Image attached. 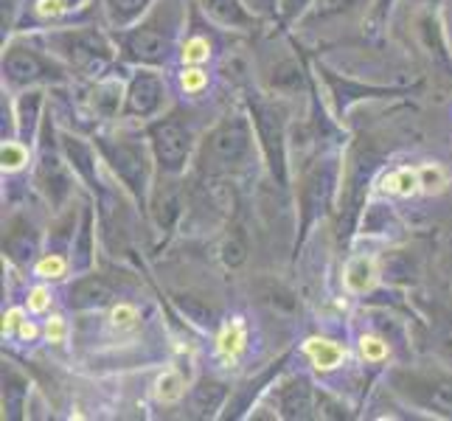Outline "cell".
<instances>
[{
  "label": "cell",
  "instance_id": "21",
  "mask_svg": "<svg viewBox=\"0 0 452 421\" xmlns=\"http://www.w3.org/2000/svg\"><path fill=\"white\" fill-rule=\"evenodd\" d=\"M177 306H180V309H183L191 320H197V323H205V320L211 317V309H208V306H203L197 298H177Z\"/></svg>",
  "mask_w": 452,
  "mask_h": 421
},
{
  "label": "cell",
  "instance_id": "27",
  "mask_svg": "<svg viewBox=\"0 0 452 421\" xmlns=\"http://www.w3.org/2000/svg\"><path fill=\"white\" fill-rule=\"evenodd\" d=\"M419 177H421V185H427V188L444 185V175H441V169H436V166H424V169L419 172Z\"/></svg>",
  "mask_w": 452,
  "mask_h": 421
},
{
  "label": "cell",
  "instance_id": "6",
  "mask_svg": "<svg viewBox=\"0 0 452 421\" xmlns=\"http://www.w3.org/2000/svg\"><path fill=\"white\" fill-rule=\"evenodd\" d=\"M127 48H129V54H132L135 60L161 62V60H166L169 40H166L161 31H155V28H141V31H135V34L129 37Z\"/></svg>",
  "mask_w": 452,
  "mask_h": 421
},
{
  "label": "cell",
  "instance_id": "1",
  "mask_svg": "<svg viewBox=\"0 0 452 421\" xmlns=\"http://www.w3.org/2000/svg\"><path fill=\"white\" fill-rule=\"evenodd\" d=\"M396 388L410 396L413 402L452 416V379L447 376H427V373H396Z\"/></svg>",
  "mask_w": 452,
  "mask_h": 421
},
{
  "label": "cell",
  "instance_id": "26",
  "mask_svg": "<svg viewBox=\"0 0 452 421\" xmlns=\"http://www.w3.org/2000/svg\"><path fill=\"white\" fill-rule=\"evenodd\" d=\"M362 354H365L368 360H382V357L388 354V349H385V343H380L377 337H362Z\"/></svg>",
  "mask_w": 452,
  "mask_h": 421
},
{
  "label": "cell",
  "instance_id": "15",
  "mask_svg": "<svg viewBox=\"0 0 452 421\" xmlns=\"http://www.w3.org/2000/svg\"><path fill=\"white\" fill-rule=\"evenodd\" d=\"M306 351H309V357L315 360V365L323 368V371L335 368V365L343 360V349L335 346V343H329V340H309Z\"/></svg>",
  "mask_w": 452,
  "mask_h": 421
},
{
  "label": "cell",
  "instance_id": "12",
  "mask_svg": "<svg viewBox=\"0 0 452 421\" xmlns=\"http://www.w3.org/2000/svg\"><path fill=\"white\" fill-rule=\"evenodd\" d=\"M96 57H107V45L96 34H76L70 40V60L76 62L79 67L93 65Z\"/></svg>",
  "mask_w": 452,
  "mask_h": 421
},
{
  "label": "cell",
  "instance_id": "31",
  "mask_svg": "<svg viewBox=\"0 0 452 421\" xmlns=\"http://www.w3.org/2000/svg\"><path fill=\"white\" fill-rule=\"evenodd\" d=\"M17 323H23V312H20V309H11V312L6 315V323H3V329L9 332V329H11V326H17Z\"/></svg>",
  "mask_w": 452,
  "mask_h": 421
},
{
  "label": "cell",
  "instance_id": "20",
  "mask_svg": "<svg viewBox=\"0 0 452 421\" xmlns=\"http://www.w3.org/2000/svg\"><path fill=\"white\" fill-rule=\"evenodd\" d=\"M149 0H110V6H113V14L124 23V20H132L144 6H146Z\"/></svg>",
  "mask_w": 452,
  "mask_h": 421
},
{
  "label": "cell",
  "instance_id": "10",
  "mask_svg": "<svg viewBox=\"0 0 452 421\" xmlns=\"http://www.w3.org/2000/svg\"><path fill=\"white\" fill-rule=\"evenodd\" d=\"M3 67H6L11 82H34V79H40L45 73V65L34 54H28V51H11L3 60Z\"/></svg>",
  "mask_w": 452,
  "mask_h": 421
},
{
  "label": "cell",
  "instance_id": "29",
  "mask_svg": "<svg viewBox=\"0 0 452 421\" xmlns=\"http://www.w3.org/2000/svg\"><path fill=\"white\" fill-rule=\"evenodd\" d=\"M28 306H31L34 312H43V309L48 306V292H45L43 287H37V290H31V298H28Z\"/></svg>",
  "mask_w": 452,
  "mask_h": 421
},
{
  "label": "cell",
  "instance_id": "23",
  "mask_svg": "<svg viewBox=\"0 0 452 421\" xmlns=\"http://www.w3.org/2000/svg\"><path fill=\"white\" fill-rule=\"evenodd\" d=\"M183 60L185 62H203L208 60V43L205 40H191L183 48Z\"/></svg>",
  "mask_w": 452,
  "mask_h": 421
},
{
  "label": "cell",
  "instance_id": "28",
  "mask_svg": "<svg viewBox=\"0 0 452 421\" xmlns=\"http://www.w3.org/2000/svg\"><path fill=\"white\" fill-rule=\"evenodd\" d=\"M205 84V73L203 70H185L183 73V87L185 90H200Z\"/></svg>",
  "mask_w": 452,
  "mask_h": 421
},
{
  "label": "cell",
  "instance_id": "7",
  "mask_svg": "<svg viewBox=\"0 0 452 421\" xmlns=\"http://www.w3.org/2000/svg\"><path fill=\"white\" fill-rule=\"evenodd\" d=\"M161 104V82L149 73L138 76L129 87V96H127V107L129 113H138V116H146L152 113L155 107Z\"/></svg>",
  "mask_w": 452,
  "mask_h": 421
},
{
  "label": "cell",
  "instance_id": "11",
  "mask_svg": "<svg viewBox=\"0 0 452 421\" xmlns=\"http://www.w3.org/2000/svg\"><path fill=\"white\" fill-rule=\"evenodd\" d=\"M222 399H225V385H220V382H214V379H205V382H200V385L194 388V393H191V410H194L197 416H208V413H214V410L220 408Z\"/></svg>",
  "mask_w": 452,
  "mask_h": 421
},
{
  "label": "cell",
  "instance_id": "8",
  "mask_svg": "<svg viewBox=\"0 0 452 421\" xmlns=\"http://www.w3.org/2000/svg\"><path fill=\"white\" fill-rule=\"evenodd\" d=\"M113 298V290L104 278L99 275H90V278H82L73 290H70V303L76 309H96V306H104Z\"/></svg>",
  "mask_w": 452,
  "mask_h": 421
},
{
  "label": "cell",
  "instance_id": "25",
  "mask_svg": "<svg viewBox=\"0 0 452 421\" xmlns=\"http://www.w3.org/2000/svg\"><path fill=\"white\" fill-rule=\"evenodd\" d=\"M20 163H26V152H23L20 146H14V143H6V146H3V166L17 169Z\"/></svg>",
  "mask_w": 452,
  "mask_h": 421
},
{
  "label": "cell",
  "instance_id": "33",
  "mask_svg": "<svg viewBox=\"0 0 452 421\" xmlns=\"http://www.w3.org/2000/svg\"><path fill=\"white\" fill-rule=\"evenodd\" d=\"M20 334H23V337H28V340H31V337H34V334H37V329H34V326H31V323H20Z\"/></svg>",
  "mask_w": 452,
  "mask_h": 421
},
{
  "label": "cell",
  "instance_id": "24",
  "mask_svg": "<svg viewBox=\"0 0 452 421\" xmlns=\"http://www.w3.org/2000/svg\"><path fill=\"white\" fill-rule=\"evenodd\" d=\"M135 317H138V315H135V309H132V306H124V303H121L118 309H113V326L115 329H129V326L135 323Z\"/></svg>",
  "mask_w": 452,
  "mask_h": 421
},
{
  "label": "cell",
  "instance_id": "13",
  "mask_svg": "<svg viewBox=\"0 0 452 421\" xmlns=\"http://www.w3.org/2000/svg\"><path fill=\"white\" fill-rule=\"evenodd\" d=\"M203 6L214 20L225 23V26H244L250 20L239 0H203Z\"/></svg>",
  "mask_w": 452,
  "mask_h": 421
},
{
  "label": "cell",
  "instance_id": "17",
  "mask_svg": "<svg viewBox=\"0 0 452 421\" xmlns=\"http://www.w3.org/2000/svg\"><path fill=\"white\" fill-rule=\"evenodd\" d=\"M416 185H421L419 172H413V169H399L396 175H391V177L385 180V191H394V194H410Z\"/></svg>",
  "mask_w": 452,
  "mask_h": 421
},
{
  "label": "cell",
  "instance_id": "32",
  "mask_svg": "<svg viewBox=\"0 0 452 421\" xmlns=\"http://www.w3.org/2000/svg\"><path fill=\"white\" fill-rule=\"evenodd\" d=\"M59 9V0H40V14H57Z\"/></svg>",
  "mask_w": 452,
  "mask_h": 421
},
{
  "label": "cell",
  "instance_id": "2",
  "mask_svg": "<svg viewBox=\"0 0 452 421\" xmlns=\"http://www.w3.org/2000/svg\"><path fill=\"white\" fill-rule=\"evenodd\" d=\"M247 141L250 135L242 121H230L225 126H220L205 143V163L211 160V166H220V169L236 166L247 152Z\"/></svg>",
  "mask_w": 452,
  "mask_h": 421
},
{
  "label": "cell",
  "instance_id": "16",
  "mask_svg": "<svg viewBox=\"0 0 452 421\" xmlns=\"http://www.w3.org/2000/svg\"><path fill=\"white\" fill-rule=\"evenodd\" d=\"M183 393H185V382H183L180 373L169 371V373H163L158 379V399L161 402H177Z\"/></svg>",
  "mask_w": 452,
  "mask_h": 421
},
{
  "label": "cell",
  "instance_id": "4",
  "mask_svg": "<svg viewBox=\"0 0 452 421\" xmlns=\"http://www.w3.org/2000/svg\"><path fill=\"white\" fill-rule=\"evenodd\" d=\"M152 143L166 169H180L188 155V129L177 119L161 121L152 126Z\"/></svg>",
  "mask_w": 452,
  "mask_h": 421
},
{
  "label": "cell",
  "instance_id": "18",
  "mask_svg": "<svg viewBox=\"0 0 452 421\" xmlns=\"http://www.w3.org/2000/svg\"><path fill=\"white\" fill-rule=\"evenodd\" d=\"M242 346H244V332H242V323L236 320L233 326H227L225 332L220 334V351L225 357H233V354L242 351Z\"/></svg>",
  "mask_w": 452,
  "mask_h": 421
},
{
  "label": "cell",
  "instance_id": "9",
  "mask_svg": "<svg viewBox=\"0 0 452 421\" xmlns=\"http://www.w3.org/2000/svg\"><path fill=\"white\" fill-rule=\"evenodd\" d=\"M281 410L284 419H309L312 416V390H309V385L303 379L292 382L284 390Z\"/></svg>",
  "mask_w": 452,
  "mask_h": 421
},
{
  "label": "cell",
  "instance_id": "30",
  "mask_svg": "<svg viewBox=\"0 0 452 421\" xmlns=\"http://www.w3.org/2000/svg\"><path fill=\"white\" fill-rule=\"evenodd\" d=\"M45 332H48V340H51V343H59V340L65 337V323H62V317H51Z\"/></svg>",
  "mask_w": 452,
  "mask_h": 421
},
{
  "label": "cell",
  "instance_id": "14",
  "mask_svg": "<svg viewBox=\"0 0 452 421\" xmlns=\"http://www.w3.org/2000/svg\"><path fill=\"white\" fill-rule=\"evenodd\" d=\"M374 284V264L365 256H357L348 267H345V287L351 292H365Z\"/></svg>",
  "mask_w": 452,
  "mask_h": 421
},
{
  "label": "cell",
  "instance_id": "19",
  "mask_svg": "<svg viewBox=\"0 0 452 421\" xmlns=\"http://www.w3.org/2000/svg\"><path fill=\"white\" fill-rule=\"evenodd\" d=\"M244 258H247V247H244V241L239 239V236H230V239L222 244V261H225L227 267H239Z\"/></svg>",
  "mask_w": 452,
  "mask_h": 421
},
{
  "label": "cell",
  "instance_id": "3",
  "mask_svg": "<svg viewBox=\"0 0 452 421\" xmlns=\"http://www.w3.org/2000/svg\"><path fill=\"white\" fill-rule=\"evenodd\" d=\"M253 107V116H256V126H259V135H262V143H264V152H267V160H270V169L273 175L279 177V182H284V121L281 113L270 104H262V102H250Z\"/></svg>",
  "mask_w": 452,
  "mask_h": 421
},
{
  "label": "cell",
  "instance_id": "22",
  "mask_svg": "<svg viewBox=\"0 0 452 421\" xmlns=\"http://www.w3.org/2000/svg\"><path fill=\"white\" fill-rule=\"evenodd\" d=\"M37 273H40L43 278H59V275L65 273V258H59V256L43 258V261L37 264Z\"/></svg>",
  "mask_w": 452,
  "mask_h": 421
},
{
  "label": "cell",
  "instance_id": "5",
  "mask_svg": "<svg viewBox=\"0 0 452 421\" xmlns=\"http://www.w3.org/2000/svg\"><path fill=\"white\" fill-rule=\"evenodd\" d=\"M104 152H107L113 169L129 182V185L138 188V185L144 182V158H141V152H138L135 146H124V143L110 146V143H104Z\"/></svg>",
  "mask_w": 452,
  "mask_h": 421
}]
</instances>
